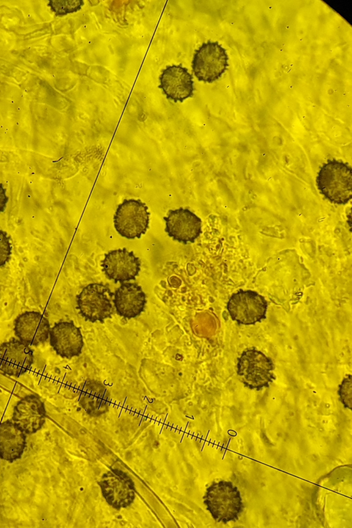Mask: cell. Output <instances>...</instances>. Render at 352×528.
Returning <instances> with one entry per match:
<instances>
[{
	"label": "cell",
	"mask_w": 352,
	"mask_h": 528,
	"mask_svg": "<svg viewBox=\"0 0 352 528\" xmlns=\"http://www.w3.org/2000/svg\"><path fill=\"white\" fill-rule=\"evenodd\" d=\"M34 360L29 345L12 340L0 345V371L10 376L19 377L32 366Z\"/></svg>",
	"instance_id": "8fae6325"
},
{
	"label": "cell",
	"mask_w": 352,
	"mask_h": 528,
	"mask_svg": "<svg viewBox=\"0 0 352 528\" xmlns=\"http://www.w3.org/2000/svg\"><path fill=\"white\" fill-rule=\"evenodd\" d=\"M204 502L212 517L223 524L237 521L244 510V504L238 487L232 482L219 481L206 490Z\"/></svg>",
	"instance_id": "6da1fadb"
},
{
	"label": "cell",
	"mask_w": 352,
	"mask_h": 528,
	"mask_svg": "<svg viewBox=\"0 0 352 528\" xmlns=\"http://www.w3.org/2000/svg\"><path fill=\"white\" fill-rule=\"evenodd\" d=\"M50 343L62 358H72L80 354L84 343L81 332L72 322H60L50 331Z\"/></svg>",
	"instance_id": "5bb4252c"
},
{
	"label": "cell",
	"mask_w": 352,
	"mask_h": 528,
	"mask_svg": "<svg viewBox=\"0 0 352 528\" xmlns=\"http://www.w3.org/2000/svg\"><path fill=\"white\" fill-rule=\"evenodd\" d=\"M164 220L168 236L183 244L194 243L202 232L201 219L188 208L170 210Z\"/></svg>",
	"instance_id": "ba28073f"
},
{
	"label": "cell",
	"mask_w": 352,
	"mask_h": 528,
	"mask_svg": "<svg viewBox=\"0 0 352 528\" xmlns=\"http://www.w3.org/2000/svg\"><path fill=\"white\" fill-rule=\"evenodd\" d=\"M160 88L166 98L174 102H183L194 93L192 75L182 65H170L162 71Z\"/></svg>",
	"instance_id": "7c38bea8"
},
{
	"label": "cell",
	"mask_w": 352,
	"mask_h": 528,
	"mask_svg": "<svg viewBox=\"0 0 352 528\" xmlns=\"http://www.w3.org/2000/svg\"><path fill=\"white\" fill-rule=\"evenodd\" d=\"M268 302L252 290H240L230 298L227 309L232 320L239 324L252 325L266 318Z\"/></svg>",
	"instance_id": "8992f818"
},
{
	"label": "cell",
	"mask_w": 352,
	"mask_h": 528,
	"mask_svg": "<svg viewBox=\"0 0 352 528\" xmlns=\"http://www.w3.org/2000/svg\"><path fill=\"white\" fill-rule=\"evenodd\" d=\"M103 497L116 509L127 507L135 496L134 483L129 475L119 470L105 473L99 482Z\"/></svg>",
	"instance_id": "9c48e42d"
},
{
	"label": "cell",
	"mask_w": 352,
	"mask_h": 528,
	"mask_svg": "<svg viewBox=\"0 0 352 528\" xmlns=\"http://www.w3.org/2000/svg\"><path fill=\"white\" fill-rule=\"evenodd\" d=\"M113 302L118 315L131 319L143 311L146 302V294L139 285L124 283L113 294Z\"/></svg>",
	"instance_id": "2e32d148"
},
{
	"label": "cell",
	"mask_w": 352,
	"mask_h": 528,
	"mask_svg": "<svg viewBox=\"0 0 352 528\" xmlns=\"http://www.w3.org/2000/svg\"><path fill=\"white\" fill-rule=\"evenodd\" d=\"M25 433L13 421L0 424V458L13 462L23 454L26 446Z\"/></svg>",
	"instance_id": "e0dca14e"
},
{
	"label": "cell",
	"mask_w": 352,
	"mask_h": 528,
	"mask_svg": "<svg viewBox=\"0 0 352 528\" xmlns=\"http://www.w3.org/2000/svg\"><path fill=\"white\" fill-rule=\"evenodd\" d=\"M272 360L261 351H244L237 361V375L245 386L261 390L268 387L276 379Z\"/></svg>",
	"instance_id": "3957f363"
},
{
	"label": "cell",
	"mask_w": 352,
	"mask_h": 528,
	"mask_svg": "<svg viewBox=\"0 0 352 528\" xmlns=\"http://www.w3.org/2000/svg\"><path fill=\"white\" fill-rule=\"evenodd\" d=\"M113 294L108 286L91 283L85 287L77 297V305L82 316L91 322H102L113 312Z\"/></svg>",
	"instance_id": "52a82bcc"
},
{
	"label": "cell",
	"mask_w": 352,
	"mask_h": 528,
	"mask_svg": "<svg viewBox=\"0 0 352 528\" xmlns=\"http://www.w3.org/2000/svg\"><path fill=\"white\" fill-rule=\"evenodd\" d=\"M8 202V197L6 194V190L1 183H0V213L3 212L6 208Z\"/></svg>",
	"instance_id": "7402d4cb"
},
{
	"label": "cell",
	"mask_w": 352,
	"mask_h": 528,
	"mask_svg": "<svg viewBox=\"0 0 352 528\" xmlns=\"http://www.w3.org/2000/svg\"><path fill=\"white\" fill-rule=\"evenodd\" d=\"M109 393L106 387L95 380H87L80 394V404L87 412L98 416L108 410Z\"/></svg>",
	"instance_id": "ac0fdd59"
},
{
	"label": "cell",
	"mask_w": 352,
	"mask_h": 528,
	"mask_svg": "<svg viewBox=\"0 0 352 528\" xmlns=\"http://www.w3.org/2000/svg\"><path fill=\"white\" fill-rule=\"evenodd\" d=\"M352 393V380L351 375H346L342 381L338 394L342 403L345 408H351V394Z\"/></svg>",
	"instance_id": "ffe728a7"
},
{
	"label": "cell",
	"mask_w": 352,
	"mask_h": 528,
	"mask_svg": "<svg viewBox=\"0 0 352 528\" xmlns=\"http://www.w3.org/2000/svg\"><path fill=\"white\" fill-rule=\"evenodd\" d=\"M84 1H51L49 5L56 16H64L80 10L84 5Z\"/></svg>",
	"instance_id": "d6986e66"
},
{
	"label": "cell",
	"mask_w": 352,
	"mask_h": 528,
	"mask_svg": "<svg viewBox=\"0 0 352 528\" xmlns=\"http://www.w3.org/2000/svg\"><path fill=\"white\" fill-rule=\"evenodd\" d=\"M46 417L45 405L34 395L22 398L14 406L13 422L25 434L36 432L43 426Z\"/></svg>",
	"instance_id": "4fadbf2b"
},
{
	"label": "cell",
	"mask_w": 352,
	"mask_h": 528,
	"mask_svg": "<svg viewBox=\"0 0 352 528\" xmlns=\"http://www.w3.org/2000/svg\"><path fill=\"white\" fill-rule=\"evenodd\" d=\"M12 245L8 234L0 230V267L5 265L10 259Z\"/></svg>",
	"instance_id": "44dd1931"
},
{
	"label": "cell",
	"mask_w": 352,
	"mask_h": 528,
	"mask_svg": "<svg viewBox=\"0 0 352 528\" xmlns=\"http://www.w3.org/2000/svg\"><path fill=\"white\" fill-rule=\"evenodd\" d=\"M226 49L218 42L208 41L195 52L192 63L196 78L206 83L219 79L229 66Z\"/></svg>",
	"instance_id": "5b68a950"
},
{
	"label": "cell",
	"mask_w": 352,
	"mask_h": 528,
	"mask_svg": "<svg viewBox=\"0 0 352 528\" xmlns=\"http://www.w3.org/2000/svg\"><path fill=\"white\" fill-rule=\"evenodd\" d=\"M50 331L49 321L37 311L23 313L14 322L16 336L28 345L37 346L45 342Z\"/></svg>",
	"instance_id": "9a60e30c"
},
{
	"label": "cell",
	"mask_w": 352,
	"mask_h": 528,
	"mask_svg": "<svg viewBox=\"0 0 352 528\" xmlns=\"http://www.w3.org/2000/svg\"><path fill=\"white\" fill-rule=\"evenodd\" d=\"M318 190L330 202L344 205L352 197V170L342 161L331 160L320 168L316 178Z\"/></svg>",
	"instance_id": "7a4b0ae2"
},
{
	"label": "cell",
	"mask_w": 352,
	"mask_h": 528,
	"mask_svg": "<svg viewBox=\"0 0 352 528\" xmlns=\"http://www.w3.org/2000/svg\"><path fill=\"white\" fill-rule=\"evenodd\" d=\"M106 276L116 283H124L135 280L141 269V261L133 252L126 248L111 250L101 262Z\"/></svg>",
	"instance_id": "30bf717a"
},
{
	"label": "cell",
	"mask_w": 352,
	"mask_h": 528,
	"mask_svg": "<svg viewBox=\"0 0 352 528\" xmlns=\"http://www.w3.org/2000/svg\"><path fill=\"white\" fill-rule=\"evenodd\" d=\"M150 212L140 199H126L118 205L113 215L117 232L128 239H140L149 227Z\"/></svg>",
	"instance_id": "277c9868"
}]
</instances>
